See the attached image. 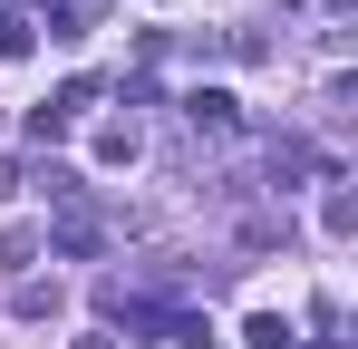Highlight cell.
Listing matches in <instances>:
<instances>
[{
	"instance_id": "9",
	"label": "cell",
	"mask_w": 358,
	"mask_h": 349,
	"mask_svg": "<svg viewBox=\"0 0 358 349\" xmlns=\"http://www.w3.org/2000/svg\"><path fill=\"white\" fill-rule=\"evenodd\" d=\"M29 39H39V29H29L20 10H0V58H29Z\"/></svg>"
},
{
	"instance_id": "2",
	"label": "cell",
	"mask_w": 358,
	"mask_h": 349,
	"mask_svg": "<svg viewBox=\"0 0 358 349\" xmlns=\"http://www.w3.org/2000/svg\"><path fill=\"white\" fill-rule=\"evenodd\" d=\"M184 126L213 136V146H233V136H242V97H233V88H194V97H184Z\"/></svg>"
},
{
	"instance_id": "3",
	"label": "cell",
	"mask_w": 358,
	"mask_h": 349,
	"mask_svg": "<svg viewBox=\"0 0 358 349\" xmlns=\"http://www.w3.org/2000/svg\"><path fill=\"white\" fill-rule=\"evenodd\" d=\"M59 301H68V291L39 282V272H20V282H10V310H20V320H59Z\"/></svg>"
},
{
	"instance_id": "5",
	"label": "cell",
	"mask_w": 358,
	"mask_h": 349,
	"mask_svg": "<svg viewBox=\"0 0 358 349\" xmlns=\"http://www.w3.org/2000/svg\"><path fill=\"white\" fill-rule=\"evenodd\" d=\"M29 20H39L49 39H87V20H78V0H29Z\"/></svg>"
},
{
	"instance_id": "1",
	"label": "cell",
	"mask_w": 358,
	"mask_h": 349,
	"mask_svg": "<svg viewBox=\"0 0 358 349\" xmlns=\"http://www.w3.org/2000/svg\"><path fill=\"white\" fill-rule=\"evenodd\" d=\"M39 242H49V252H68V262H97V252H107V224H97V214H87V194H78V204H59V214H49V233H39Z\"/></svg>"
},
{
	"instance_id": "8",
	"label": "cell",
	"mask_w": 358,
	"mask_h": 349,
	"mask_svg": "<svg viewBox=\"0 0 358 349\" xmlns=\"http://www.w3.org/2000/svg\"><path fill=\"white\" fill-rule=\"evenodd\" d=\"M320 224H329V233H358V194L339 184V174H329V204H320Z\"/></svg>"
},
{
	"instance_id": "4",
	"label": "cell",
	"mask_w": 358,
	"mask_h": 349,
	"mask_svg": "<svg viewBox=\"0 0 358 349\" xmlns=\"http://www.w3.org/2000/svg\"><path fill=\"white\" fill-rule=\"evenodd\" d=\"M136 156H145L136 116H107V126H97V165H136Z\"/></svg>"
},
{
	"instance_id": "11",
	"label": "cell",
	"mask_w": 358,
	"mask_h": 349,
	"mask_svg": "<svg viewBox=\"0 0 358 349\" xmlns=\"http://www.w3.org/2000/svg\"><path fill=\"white\" fill-rule=\"evenodd\" d=\"M10 194H20V165H10V156H0V204H10Z\"/></svg>"
},
{
	"instance_id": "6",
	"label": "cell",
	"mask_w": 358,
	"mask_h": 349,
	"mask_svg": "<svg viewBox=\"0 0 358 349\" xmlns=\"http://www.w3.org/2000/svg\"><path fill=\"white\" fill-rule=\"evenodd\" d=\"M242 340H252V349H291V320H281V310H252Z\"/></svg>"
},
{
	"instance_id": "7",
	"label": "cell",
	"mask_w": 358,
	"mask_h": 349,
	"mask_svg": "<svg viewBox=\"0 0 358 349\" xmlns=\"http://www.w3.org/2000/svg\"><path fill=\"white\" fill-rule=\"evenodd\" d=\"M271 242H291V214H252L242 224V252H271Z\"/></svg>"
},
{
	"instance_id": "10",
	"label": "cell",
	"mask_w": 358,
	"mask_h": 349,
	"mask_svg": "<svg viewBox=\"0 0 358 349\" xmlns=\"http://www.w3.org/2000/svg\"><path fill=\"white\" fill-rule=\"evenodd\" d=\"M68 126H78V116H59V107H29V146H59Z\"/></svg>"
}]
</instances>
